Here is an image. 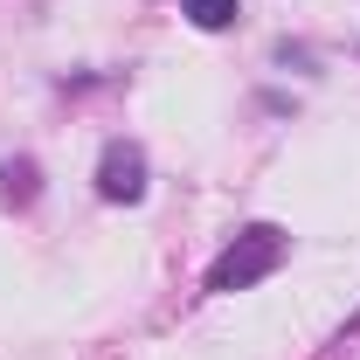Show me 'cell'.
I'll return each mask as SVG.
<instances>
[{
    "instance_id": "cell-1",
    "label": "cell",
    "mask_w": 360,
    "mask_h": 360,
    "mask_svg": "<svg viewBox=\"0 0 360 360\" xmlns=\"http://www.w3.org/2000/svg\"><path fill=\"white\" fill-rule=\"evenodd\" d=\"M284 257H291V236H284V229H270V222L243 229L222 257H215V270H208V291H250V284H264V277L284 264Z\"/></svg>"
},
{
    "instance_id": "cell-2",
    "label": "cell",
    "mask_w": 360,
    "mask_h": 360,
    "mask_svg": "<svg viewBox=\"0 0 360 360\" xmlns=\"http://www.w3.org/2000/svg\"><path fill=\"white\" fill-rule=\"evenodd\" d=\"M97 194H104V201H139V194H146V153H139L132 139H111V146H104V160H97Z\"/></svg>"
},
{
    "instance_id": "cell-3",
    "label": "cell",
    "mask_w": 360,
    "mask_h": 360,
    "mask_svg": "<svg viewBox=\"0 0 360 360\" xmlns=\"http://www.w3.org/2000/svg\"><path fill=\"white\" fill-rule=\"evenodd\" d=\"M180 14H187L194 28H208V35H215V28H236V14H243V7H236V0H180Z\"/></svg>"
},
{
    "instance_id": "cell-4",
    "label": "cell",
    "mask_w": 360,
    "mask_h": 360,
    "mask_svg": "<svg viewBox=\"0 0 360 360\" xmlns=\"http://www.w3.org/2000/svg\"><path fill=\"white\" fill-rule=\"evenodd\" d=\"M0 194H7V201H28V194H35V160H7V167H0Z\"/></svg>"
}]
</instances>
